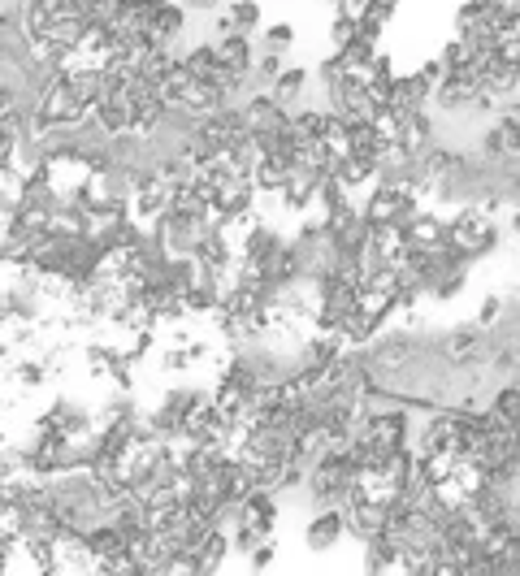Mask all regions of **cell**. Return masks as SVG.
<instances>
[{
  "instance_id": "9",
  "label": "cell",
  "mask_w": 520,
  "mask_h": 576,
  "mask_svg": "<svg viewBox=\"0 0 520 576\" xmlns=\"http://www.w3.org/2000/svg\"><path fill=\"white\" fill-rule=\"evenodd\" d=\"M48 377H52V369L44 360H18V364H13V382H18L22 390H39Z\"/></svg>"
},
{
  "instance_id": "12",
  "label": "cell",
  "mask_w": 520,
  "mask_h": 576,
  "mask_svg": "<svg viewBox=\"0 0 520 576\" xmlns=\"http://www.w3.org/2000/svg\"><path fill=\"white\" fill-rule=\"evenodd\" d=\"M503 312H507V299L503 295H486V299H481V308H477V325H481V330H494Z\"/></svg>"
},
{
  "instance_id": "5",
  "label": "cell",
  "mask_w": 520,
  "mask_h": 576,
  "mask_svg": "<svg viewBox=\"0 0 520 576\" xmlns=\"http://www.w3.org/2000/svg\"><path fill=\"white\" fill-rule=\"evenodd\" d=\"M308 78H312V74L304 70V65H295V70H291V65H286V70H282V74H278V78H273V83H269L273 100H278L282 109H295V104L308 96Z\"/></svg>"
},
{
  "instance_id": "7",
  "label": "cell",
  "mask_w": 520,
  "mask_h": 576,
  "mask_svg": "<svg viewBox=\"0 0 520 576\" xmlns=\"http://www.w3.org/2000/svg\"><path fill=\"white\" fill-rule=\"evenodd\" d=\"M226 13H230V22H234V31H243V35L260 31V0H230Z\"/></svg>"
},
{
  "instance_id": "1",
  "label": "cell",
  "mask_w": 520,
  "mask_h": 576,
  "mask_svg": "<svg viewBox=\"0 0 520 576\" xmlns=\"http://www.w3.org/2000/svg\"><path fill=\"white\" fill-rule=\"evenodd\" d=\"M343 533H347L343 507H317L312 520H308V529H304V542L312 546V551H330V546L343 542Z\"/></svg>"
},
{
  "instance_id": "11",
  "label": "cell",
  "mask_w": 520,
  "mask_h": 576,
  "mask_svg": "<svg viewBox=\"0 0 520 576\" xmlns=\"http://www.w3.org/2000/svg\"><path fill=\"white\" fill-rule=\"evenodd\" d=\"M330 39H334V48H343V44H351V39H356V9H347V5L334 9Z\"/></svg>"
},
{
  "instance_id": "10",
  "label": "cell",
  "mask_w": 520,
  "mask_h": 576,
  "mask_svg": "<svg viewBox=\"0 0 520 576\" xmlns=\"http://www.w3.org/2000/svg\"><path fill=\"white\" fill-rule=\"evenodd\" d=\"M291 44H295V26H291V22L260 26V48H269V52H291Z\"/></svg>"
},
{
  "instance_id": "2",
  "label": "cell",
  "mask_w": 520,
  "mask_h": 576,
  "mask_svg": "<svg viewBox=\"0 0 520 576\" xmlns=\"http://www.w3.org/2000/svg\"><path fill=\"white\" fill-rule=\"evenodd\" d=\"M217 44V57L226 70H239V74H252V65H256V48H252V35H243V31H234V35H221L213 39Z\"/></svg>"
},
{
  "instance_id": "3",
  "label": "cell",
  "mask_w": 520,
  "mask_h": 576,
  "mask_svg": "<svg viewBox=\"0 0 520 576\" xmlns=\"http://www.w3.org/2000/svg\"><path fill=\"white\" fill-rule=\"evenodd\" d=\"M429 100H434V91H429V83L421 74H395V87H390V104H395V109H429Z\"/></svg>"
},
{
  "instance_id": "15",
  "label": "cell",
  "mask_w": 520,
  "mask_h": 576,
  "mask_svg": "<svg viewBox=\"0 0 520 576\" xmlns=\"http://www.w3.org/2000/svg\"><path fill=\"white\" fill-rule=\"evenodd\" d=\"M182 9H217V0H178Z\"/></svg>"
},
{
  "instance_id": "4",
  "label": "cell",
  "mask_w": 520,
  "mask_h": 576,
  "mask_svg": "<svg viewBox=\"0 0 520 576\" xmlns=\"http://www.w3.org/2000/svg\"><path fill=\"white\" fill-rule=\"evenodd\" d=\"M187 18H191V9H182L178 0H174V5H165V9H156L152 22H148L152 44H169V48H174V39L187 31Z\"/></svg>"
},
{
  "instance_id": "6",
  "label": "cell",
  "mask_w": 520,
  "mask_h": 576,
  "mask_svg": "<svg viewBox=\"0 0 520 576\" xmlns=\"http://www.w3.org/2000/svg\"><path fill=\"white\" fill-rule=\"evenodd\" d=\"M182 61H187V70H191V78H200V83H213L217 87V78H221V57H217V44L213 39H204V44H195L191 52H182Z\"/></svg>"
},
{
  "instance_id": "13",
  "label": "cell",
  "mask_w": 520,
  "mask_h": 576,
  "mask_svg": "<svg viewBox=\"0 0 520 576\" xmlns=\"http://www.w3.org/2000/svg\"><path fill=\"white\" fill-rule=\"evenodd\" d=\"M273 555H278V546H273V538H265L256 546V551H247V564H252L256 572H265L269 564H273Z\"/></svg>"
},
{
  "instance_id": "14",
  "label": "cell",
  "mask_w": 520,
  "mask_h": 576,
  "mask_svg": "<svg viewBox=\"0 0 520 576\" xmlns=\"http://www.w3.org/2000/svg\"><path fill=\"white\" fill-rule=\"evenodd\" d=\"M429 83V91H434L438 83H442V74H447V65H442V57H429V61H421V70H416Z\"/></svg>"
},
{
  "instance_id": "8",
  "label": "cell",
  "mask_w": 520,
  "mask_h": 576,
  "mask_svg": "<svg viewBox=\"0 0 520 576\" xmlns=\"http://www.w3.org/2000/svg\"><path fill=\"white\" fill-rule=\"evenodd\" d=\"M282 70H286V52H269V48H260V57H256V65H252V83L269 87Z\"/></svg>"
}]
</instances>
